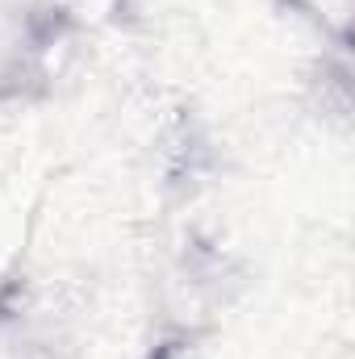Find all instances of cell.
<instances>
[{
	"mask_svg": "<svg viewBox=\"0 0 355 359\" xmlns=\"http://www.w3.org/2000/svg\"><path fill=\"white\" fill-rule=\"evenodd\" d=\"M301 4H314V8H322V13H335L339 21L347 17V0H301Z\"/></svg>",
	"mask_w": 355,
	"mask_h": 359,
	"instance_id": "1",
	"label": "cell"
}]
</instances>
